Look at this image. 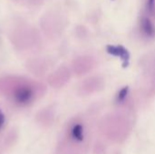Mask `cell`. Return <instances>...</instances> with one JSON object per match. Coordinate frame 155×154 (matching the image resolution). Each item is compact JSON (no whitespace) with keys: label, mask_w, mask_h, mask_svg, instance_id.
<instances>
[{"label":"cell","mask_w":155,"mask_h":154,"mask_svg":"<svg viewBox=\"0 0 155 154\" xmlns=\"http://www.w3.org/2000/svg\"><path fill=\"white\" fill-rule=\"evenodd\" d=\"M101 131L110 141L121 143L124 142L131 132V123L124 116H114L104 119L101 125Z\"/></svg>","instance_id":"1"},{"label":"cell","mask_w":155,"mask_h":154,"mask_svg":"<svg viewBox=\"0 0 155 154\" xmlns=\"http://www.w3.org/2000/svg\"><path fill=\"white\" fill-rule=\"evenodd\" d=\"M107 51L109 54L115 55V56H119L120 58H122L124 61H128L129 59V54L127 52L126 49H124L123 46H112L109 45L107 47Z\"/></svg>","instance_id":"2"},{"label":"cell","mask_w":155,"mask_h":154,"mask_svg":"<svg viewBox=\"0 0 155 154\" xmlns=\"http://www.w3.org/2000/svg\"><path fill=\"white\" fill-rule=\"evenodd\" d=\"M141 26L143 32L149 37H153L155 35V27L151 22V20L147 17H143L141 22Z\"/></svg>","instance_id":"3"},{"label":"cell","mask_w":155,"mask_h":154,"mask_svg":"<svg viewBox=\"0 0 155 154\" xmlns=\"http://www.w3.org/2000/svg\"><path fill=\"white\" fill-rule=\"evenodd\" d=\"M146 9L147 12L150 15H153L155 13V0H147L146 4Z\"/></svg>","instance_id":"4"},{"label":"cell","mask_w":155,"mask_h":154,"mask_svg":"<svg viewBox=\"0 0 155 154\" xmlns=\"http://www.w3.org/2000/svg\"><path fill=\"white\" fill-rule=\"evenodd\" d=\"M127 92H128V88L127 87H124L118 94V100L119 101H123L124 98H125V95L127 94Z\"/></svg>","instance_id":"5"}]
</instances>
